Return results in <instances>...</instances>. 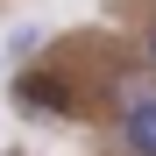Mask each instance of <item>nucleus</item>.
Segmentation results:
<instances>
[{
	"label": "nucleus",
	"mask_w": 156,
	"mask_h": 156,
	"mask_svg": "<svg viewBox=\"0 0 156 156\" xmlns=\"http://www.w3.org/2000/svg\"><path fill=\"white\" fill-rule=\"evenodd\" d=\"M121 135H128V149H135V156H156V99H135V107H128Z\"/></svg>",
	"instance_id": "nucleus-1"
},
{
	"label": "nucleus",
	"mask_w": 156,
	"mask_h": 156,
	"mask_svg": "<svg viewBox=\"0 0 156 156\" xmlns=\"http://www.w3.org/2000/svg\"><path fill=\"white\" fill-rule=\"evenodd\" d=\"M14 99H21V107H29V114H64L71 107V99H64V85H43V71H29V78H21V85H14Z\"/></svg>",
	"instance_id": "nucleus-2"
},
{
	"label": "nucleus",
	"mask_w": 156,
	"mask_h": 156,
	"mask_svg": "<svg viewBox=\"0 0 156 156\" xmlns=\"http://www.w3.org/2000/svg\"><path fill=\"white\" fill-rule=\"evenodd\" d=\"M149 57H156V36H149Z\"/></svg>",
	"instance_id": "nucleus-3"
}]
</instances>
